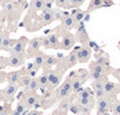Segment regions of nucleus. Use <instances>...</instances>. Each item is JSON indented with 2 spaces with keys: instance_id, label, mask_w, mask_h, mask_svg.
<instances>
[{
  "instance_id": "1",
  "label": "nucleus",
  "mask_w": 120,
  "mask_h": 115,
  "mask_svg": "<svg viewBox=\"0 0 120 115\" xmlns=\"http://www.w3.org/2000/svg\"><path fill=\"white\" fill-rule=\"evenodd\" d=\"M75 74V72H71V74L68 75V78L64 81L63 85H60L55 92V95H54V100H64V99H67L70 96V94L72 93V76Z\"/></svg>"
},
{
  "instance_id": "2",
  "label": "nucleus",
  "mask_w": 120,
  "mask_h": 115,
  "mask_svg": "<svg viewBox=\"0 0 120 115\" xmlns=\"http://www.w3.org/2000/svg\"><path fill=\"white\" fill-rule=\"evenodd\" d=\"M113 104L114 103H113L112 99L108 97L107 95L101 97V99H98V101H97V115H106V113L112 109Z\"/></svg>"
},
{
  "instance_id": "3",
  "label": "nucleus",
  "mask_w": 120,
  "mask_h": 115,
  "mask_svg": "<svg viewBox=\"0 0 120 115\" xmlns=\"http://www.w3.org/2000/svg\"><path fill=\"white\" fill-rule=\"evenodd\" d=\"M63 74L64 73L61 71H49V73H48V87H47V89L53 90V89L58 88L60 86V82H61Z\"/></svg>"
},
{
  "instance_id": "4",
  "label": "nucleus",
  "mask_w": 120,
  "mask_h": 115,
  "mask_svg": "<svg viewBox=\"0 0 120 115\" xmlns=\"http://www.w3.org/2000/svg\"><path fill=\"white\" fill-rule=\"evenodd\" d=\"M28 43V39L26 36H21L17 40L14 46L10 49L11 55H25V48L26 45Z\"/></svg>"
},
{
  "instance_id": "5",
  "label": "nucleus",
  "mask_w": 120,
  "mask_h": 115,
  "mask_svg": "<svg viewBox=\"0 0 120 115\" xmlns=\"http://www.w3.org/2000/svg\"><path fill=\"white\" fill-rule=\"evenodd\" d=\"M25 106L27 108H33V107H38L39 106V100H38V96L35 95V92H26L24 93V96H22V100H21Z\"/></svg>"
},
{
  "instance_id": "6",
  "label": "nucleus",
  "mask_w": 120,
  "mask_h": 115,
  "mask_svg": "<svg viewBox=\"0 0 120 115\" xmlns=\"http://www.w3.org/2000/svg\"><path fill=\"white\" fill-rule=\"evenodd\" d=\"M18 86L17 85H7L6 88L4 90H0V94H1V99L5 100L6 102H11L14 97V95L18 92Z\"/></svg>"
},
{
  "instance_id": "7",
  "label": "nucleus",
  "mask_w": 120,
  "mask_h": 115,
  "mask_svg": "<svg viewBox=\"0 0 120 115\" xmlns=\"http://www.w3.org/2000/svg\"><path fill=\"white\" fill-rule=\"evenodd\" d=\"M77 56H78V62L79 64H85L91 59L92 49L88 46H80L78 52H77Z\"/></svg>"
},
{
  "instance_id": "8",
  "label": "nucleus",
  "mask_w": 120,
  "mask_h": 115,
  "mask_svg": "<svg viewBox=\"0 0 120 115\" xmlns=\"http://www.w3.org/2000/svg\"><path fill=\"white\" fill-rule=\"evenodd\" d=\"M112 5H114V3L112 0H91L86 12L90 13V12H93L95 10L101 8V7H107V6H112Z\"/></svg>"
},
{
  "instance_id": "9",
  "label": "nucleus",
  "mask_w": 120,
  "mask_h": 115,
  "mask_svg": "<svg viewBox=\"0 0 120 115\" xmlns=\"http://www.w3.org/2000/svg\"><path fill=\"white\" fill-rule=\"evenodd\" d=\"M41 47V38H33L28 42V49H27V56H34Z\"/></svg>"
},
{
  "instance_id": "10",
  "label": "nucleus",
  "mask_w": 120,
  "mask_h": 115,
  "mask_svg": "<svg viewBox=\"0 0 120 115\" xmlns=\"http://www.w3.org/2000/svg\"><path fill=\"white\" fill-rule=\"evenodd\" d=\"M75 43V36L71 33H66L63 36V40L60 41V48H63L65 50H70Z\"/></svg>"
},
{
  "instance_id": "11",
  "label": "nucleus",
  "mask_w": 120,
  "mask_h": 115,
  "mask_svg": "<svg viewBox=\"0 0 120 115\" xmlns=\"http://www.w3.org/2000/svg\"><path fill=\"white\" fill-rule=\"evenodd\" d=\"M25 64V55H10L7 58V67H20Z\"/></svg>"
},
{
  "instance_id": "12",
  "label": "nucleus",
  "mask_w": 120,
  "mask_h": 115,
  "mask_svg": "<svg viewBox=\"0 0 120 115\" xmlns=\"http://www.w3.org/2000/svg\"><path fill=\"white\" fill-rule=\"evenodd\" d=\"M24 74H26L24 69L10 72V73H7V75H6V81L8 82V85H18L20 78H21Z\"/></svg>"
},
{
  "instance_id": "13",
  "label": "nucleus",
  "mask_w": 120,
  "mask_h": 115,
  "mask_svg": "<svg viewBox=\"0 0 120 115\" xmlns=\"http://www.w3.org/2000/svg\"><path fill=\"white\" fill-rule=\"evenodd\" d=\"M60 21H61V27L64 29H66V31H71V29H73L75 27V22H74L71 13H68V12L64 13V17H63V19Z\"/></svg>"
},
{
  "instance_id": "14",
  "label": "nucleus",
  "mask_w": 120,
  "mask_h": 115,
  "mask_svg": "<svg viewBox=\"0 0 120 115\" xmlns=\"http://www.w3.org/2000/svg\"><path fill=\"white\" fill-rule=\"evenodd\" d=\"M49 5L51 4H47L46 0H32L30 4V8L33 12H38V11H44V10H51Z\"/></svg>"
},
{
  "instance_id": "15",
  "label": "nucleus",
  "mask_w": 120,
  "mask_h": 115,
  "mask_svg": "<svg viewBox=\"0 0 120 115\" xmlns=\"http://www.w3.org/2000/svg\"><path fill=\"white\" fill-rule=\"evenodd\" d=\"M40 21L42 25H48L52 21H54V15H53V10H44L42 14L40 17Z\"/></svg>"
},
{
  "instance_id": "16",
  "label": "nucleus",
  "mask_w": 120,
  "mask_h": 115,
  "mask_svg": "<svg viewBox=\"0 0 120 115\" xmlns=\"http://www.w3.org/2000/svg\"><path fill=\"white\" fill-rule=\"evenodd\" d=\"M44 62H45V54L42 53V52H38L34 56H33V65H34V67H35V69H40V68H42V66H44Z\"/></svg>"
},
{
  "instance_id": "17",
  "label": "nucleus",
  "mask_w": 120,
  "mask_h": 115,
  "mask_svg": "<svg viewBox=\"0 0 120 115\" xmlns=\"http://www.w3.org/2000/svg\"><path fill=\"white\" fill-rule=\"evenodd\" d=\"M86 14H87V12L81 11V10H79V8H75V10L71 13V15H72V18H73L75 25L79 24V22H82L84 19H85V17H86Z\"/></svg>"
},
{
  "instance_id": "18",
  "label": "nucleus",
  "mask_w": 120,
  "mask_h": 115,
  "mask_svg": "<svg viewBox=\"0 0 120 115\" xmlns=\"http://www.w3.org/2000/svg\"><path fill=\"white\" fill-rule=\"evenodd\" d=\"M107 67H104L101 65H99L97 61H92L90 64V71L91 73L94 72V73H100V74H104V75H107V71H106Z\"/></svg>"
},
{
  "instance_id": "19",
  "label": "nucleus",
  "mask_w": 120,
  "mask_h": 115,
  "mask_svg": "<svg viewBox=\"0 0 120 115\" xmlns=\"http://www.w3.org/2000/svg\"><path fill=\"white\" fill-rule=\"evenodd\" d=\"M48 73H49V71L48 72H44L39 78H38V81H39V89L40 90H45V89H47V87H48Z\"/></svg>"
},
{
  "instance_id": "20",
  "label": "nucleus",
  "mask_w": 120,
  "mask_h": 115,
  "mask_svg": "<svg viewBox=\"0 0 120 115\" xmlns=\"http://www.w3.org/2000/svg\"><path fill=\"white\" fill-rule=\"evenodd\" d=\"M15 42H17V40H14V39H10L8 34H6V36H5V39H4V41H3V45H1V48H0V49L10 52V49L14 46Z\"/></svg>"
},
{
  "instance_id": "21",
  "label": "nucleus",
  "mask_w": 120,
  "mask_h": 115,
  "mask_svg": "<svg viewBox=\"0 0 120 115\" xmlns=\"http://www.w3.org/2000/svg\"><path fill=\"white\" fill-rule=\"evenodd\" d=\"M94 97L93 96H88V97H78V103L88 108H93L94 107Z\"/></svg>"
},
{
  "instance_id": "22",
  "label": "nucleus",
  "mask_w": 120,
  "mask_h": 115,
  "mask_svg": "<svg viewBox=\"0 0 120 115\" xmlns=\"http://www.w3.org/2000/svg\"><path fill=\"white\" fill-rule=\"evenodd\" d=\"M60 62V60L58 59L56 56L54 55H45V62H44V66H47V67H52V66H55Z\"/></svg>"
},
{
  "instance_id": "23",
  "label": "nucleus",
  "mask_w": 120,
  "mask_h": 115,
  "mask_svg": "<svg viewBox=\"0 0 120 115\" xmlns=\"http://www.w3.org/2000/svg\"><path fill=\"white\" fill-rule=\"evenodd\" d=\"M48 40H49V43H51V47L53 49H58L60 48V42H59V38H58V34L56 33H52L49 35H47Z\"/></svg>"
},
{
  "instance_id": "24",
  "label": "nucleus",
  "mask_w": 120,
  "mask_h": 115,
  "mask_svg": "<svg viewBox=\"0 0 120 115\" xmlns=\"http://www.w3.org/2000/svg\"><path fill=\"white\" fill-rule=\"evenodd\" d=\"M31 80H32V78L30 76V75H27V74H24L21 78H20V80H19V82H18V87H21V88H27L28 87V85H30V82H31Z\"/></svg>"
},
{
  "instance_id": "25",
  "label": "nucleus",
  "mask_w": 120,
  "mask_h": 115,
  "mask_svg": "<svg viewBox=\"0 0 120 115\" xmlns=\"http://www.w3.org/2000/svg\"><path fill=\"white\" fill-rule=\"evenodd\" d=\"M115 89H116V85H115L114 82L106 81V83H105V86H104V90H105V93H106L107 95H108V94L114 93V92H115Z\"/></svg>"
},
{
  "instance_id": "26",
  "label": "nucleus",
  "mask_w": 120,
  "mask_h": 115,
  "mask_svg": "<svg viewBox=\"0 0 120 115\" xmlns=\"http://www.w3.org/2000/svg\"><path fill=\"white\" fill-rule=\"evenodd\" d=\"M27 92H35L39 89V81H38V78H33L28 85V87L26 88Z\"/></svg>"
},
{
  "instance_id": "27",
  "label": "nucleus",
  "mask_w": 120,
  "mask_h": 115,
  "mask_svg": "<svg viewBox=\"0 0 120 115\" xmlns=\"http://www.w3.org/2000/svg\"><path fill=\"white\" fill-rule=\"evenodd\" d=\"M106 79H101V80H97V81H93L92 82V88L94 90H98V89H104V86L106 83Z\"/></svg>"
},
{
  "instance_id": "28",
  "label": "nucleus",
  "mask_w": 120,
  "mask_h": 115,
  "mask_svg": "<svg viewBox=\"0 0 120 115\" xmlns=\"http://www.w3.org/2000/svg\"><path fill=\"white\" fill-rule=\"evenodd\" d=\"M84 3H85V0H70L67 8H68V10H70V8H79Z\"/></svg>"
},
{
  "instance_id": "29",
  "label": "nucleus",
  "mask_w": 120,
  "mask_h": 115,
  "mask_svg": "<svg viewBox=\"0 0 120 115\" xmlns=\"http://www.w3.org/2000/svg\"><path fill=\"white\" fill-rule=\"evenodd\" d=\"M70 111L73 113V114H80L81 113V104H79L78 102L77 103H72L71 107H70Z\"/></svg>"
},
{
  "instance_id": "30",
  "label": "nucleus",
  "mask_w": 120,
  "mask_h": 115,
  "mask_svg": "<svg viewBox=\"0 0 120 115\" xmlns=\"http://www.w3.org/2000/svg\"><path fill=\"white\" fill-rule=\"evenodd\" d=\"M64 13L60 8H56V10H53V15H54V20H61L63 17H64Z\"/></svg>"
},
{
  "instance_id": "31",
  "label": "nucleus",
  "mask_w": 120,
  "mask_h": 115,
  "mask_svg": "<svg viewBox=\"0 0 120 115\" xmlns=\"http://www.w3.org/2000/svg\"><path fill=\"white\" fill-rule=\"evenodd\" d=\"M68 3H70V0H56L55 5L58 8H67Z\"/></svg>"
},
{
  "instance_id": "32",
  "label": "nucleus",
  "mask_w": 120,
  "mask_h": 115,
  "mask_svg": "<svg viewBox=\"0 0 120 115\" xmlns=\"http://www.w3.org/2000/svg\"><path fill=\"white\" fill-rule=\"evenodd\" d=\"M41 47H44V48H46V49L52 48V47H51V43H49V40H48L47 36L41 38Z\"/></svg>"
},
{
  "instance_id": "33",
  "label": "nucleus",
  "mask_w": 120,
  "mask_h": 115,
  "mask_svg": "<svg viewBox=\"0 0 120 115\" xmlns=\"http://www.w3.org/2000/svg\"><path fill=\"white\" fill-rule=\"evenodd\" d=\"M0 115H12L11 104H10V106H6L5 108H1V107H0Z\"/></svg>"
},
{
  "instance_id": "34",
  "label": "nucleus",
  "mask_w": 120,
  "mask_h": 115,
  "mask_svg": "<svg viewBox=\"0 0 120 115\" xmlns=\"http://www.w3.org/2000/svg\"><path fill=\"white\" fill-rule=\"evenodd\" d=\"M111 110H112V114L113 115H120V102L114 103Z\"/></svg>"
},
{
  "instance_id": "35",
  "label": "nucleus",
  "mask_w": 120,
  "mask_h": 115,
  "mask_svg": "<svg viewBox=\"0 0 120 115\" xmlns=\"http://www.w3.org/2000/svg\"><path fill=\"white\" fill-rule=\"evenodd\" d=\"M107 94L105 93V90L104 89H98V90H94V96L97 97V99H101V97H104V96H106Z\"/></svg>"
},
{
  "instance_id": "36",
  "label": "nucleus",
  "mask_w": 120,
  "mask_h": 115,
  "mask_svg": "<svg viewBox=\"0 0 120 115\" xmlns=\"http://www.w3.org/2000/svg\"><path fill=\"white\" fill-rule=\"evenodd\" d=\"M26 74L30 75L32 79H33V78H37V75H38V69H35V68H34V69H31V71H28Z\"/></svg>"
},
{
  "instance_id": "37",
  "label": "nucleus",
  "mask_w": 120,
  "mask_h": 115,
  "mask_svg": "<svg viewBox=\"0 0 120 115\" xmlns=\"http://www.w3.org/2000/svg\"><path fill=\"white\" fill-rule=\"evenodd\" d=\"M6 75H7V74H6L4 71H0V85L6 81Z\"/></svg>"
},
{
  "instance_id": "38",
  "label": "nucleus",
  "mask_w": 120,
  "mask_h": 115,
  "mask_svg": "<svg viewBox=\"0 0 120 115\" xmlns=\"http://www.w3.org/2000/svg\"><path fill=\"white\" fill-rule=\"evenodd\" d=\"M6 34H7V33H0V48H1V45H3V41H4Z\"/></svg>"
},
{
  "instance_id": "39",
  "label": "nucleus",
  "mask_w": 120,
  "mask_h": 115,
  "mask_svg": "<svg viewBox=\"0 0 120 115\" xmlns=\"http://www.w3.org/2000/svg\"><path fill=\"white\" fill-rule=\"evenodd\" d=\"M31 115H44L41 111H39V110H32L31 111Z\"/></svg>"
},
{
  "instance_id": "40",
  "label": "nucleus",
  "mask_w": 120,
  "mask_h": 115,
  "mask_svg": "<svg viewBox=\"0 0 120 115\" xmlns=\"http://www.w3.org/2000/svg\"><path fill=\"white\" fill-rule=\"evenodd\" d=\"M55 1H56V0H46L47 4H55Z\"/></svg>"
},
{
  "instance_id": "41",
  "label": "nucleus",
  "mask_w": 120,
  "mask_h": 115,
  "mask_svg": "<svg viewBox=\"0 0 120 115\" xmlns=\"http://www.w3.org/2000/svg\"><path fill=\"white\" fill-rule=\"evenodd\" d=\"M26 115H31V111H28V113H27V114H26Z\"/></svg>"
}]
</instances>
